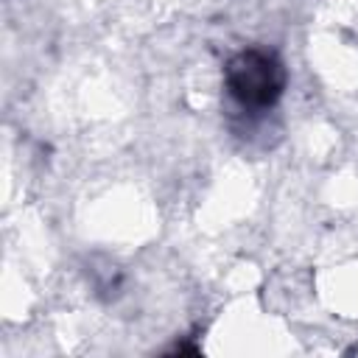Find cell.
<instances>
[{
  "mask_svg": "<svg viewBox=\"0 0 358 358\" xmlns=\"http://www.w3.org/2000/svg\"><path fill=\"white\" fill-rule=\"evenodd\" d=\"M285 64L277 53L246 48L235 53L224 67V84L229 98L249 112H263L274 106L285 90Z\"/></svg>",
  "mask_w": 358,
  "mask_h": 358,
  "instance_id": "6da1fadb",
  "label": "cell"
}]
</instances>
